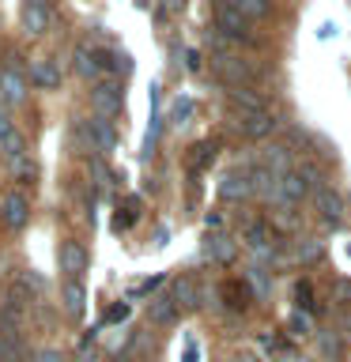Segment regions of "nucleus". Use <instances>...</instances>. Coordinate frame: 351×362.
Masks as SVG:
<instances>
[{
  "label": "nucleus",
  "mask_w": 351,
  "mask_h": 362,
  "mask_svg": "<svg viewBox=\"0 0 351 362\" xmlns=\"http://www.w3.org/2000/svg\"><path fill=\"white\" fill-rule=\"evenodd\" d=\"M91 102H95L98 117H117V113L125 110V90L121 83H113V79H106V83H95V90H91Z\"/></svg>",
  "instance_id": "nucleus-1"
},
{
  "label": "nucleus",
  "mask_w": 351,
  "mask_h": 362,
  "mask_svg": "<svg viewBox=\"0 0 351 362\" xmlns=\"http://www.w3.org/2000/svg\"><path fill=\"white\" fill-rule=\"evenodd\" d=\"M215 27H219L223 34H231V38H249V19L242 16V11H234L226 0H215Z\"/></svg>",
  "instance_id": "nucleus-2"
},
{
  "label": "nucleus",
  "mask_w": 351,
  "mask_h": 362,
  "mask_svg": "<svg viewBox=\"0 0 351 362\" xmlns=\"http://www.w3.org/2000/svg\"><path fill=\"white\" fill-rule=\"evenodd\" d=\"M238 129H242V136H249V140H265V136H272L280 129V121L272 117L268 110H257V113H242V117H238Z\"/></svg>",
  "instance_id": "nucleus-3"
},
{
  "label": "nucleus",
  "mask_w": 351,
  "mask_h": 362,
  "mask_svg": "<svg viewBox=\"0 0 351 362\" xmlns=\"http://www.w3.org/2000/svg\"><path fill=\"white\" fill-rule=\"evenodd\" d=\"M0 102H4V106L27 102V76H23L19 68H4V72H0Z\"/></svg>",
  "instance_id": "nucleus-4"
},
{
  "label": "nucleus",
  "mask_w": 351,
  "mask_h": 362,
  "mask_svg": "<svg viewBox=\"0 0 351 362\" xmlns=\"http://www.w3.org/2000/svg\"><path fill=\"white\" fill-rule=\"evenodd\" d=\"M0 219H4L11 230H23V226H27V219H30L27 197H23V192H8V197L0 200Z\"/></svg>",
  "instance_id": "nucleus-5"
},
{
  "label": "nucleus",
  "mask_w": 351,
  "mask_h": 362,
  "mask_svg": "<svg viewBox=\"0 0 351 362\" xmlns=\"http://www.w3.org/2000/svg\"><path fill=\"white\" fill-rule=\"evenodd\" d=\"M30 83L42 90H57L61 87V64L53 57H34L30 61Z\"/></svg>",
  "instance_id": "nucleus-6"
},
{
  "label": "nucleus",
  "mask_w": 351,
  "mask_h": 362,
  "mask_svg": "<svg viewBox=\"0 0 351 362\" xmlns=\"http://www.w3.org/2000/svg\"><path fill=\"white\" fill-rule=\"evenodd\" d=\"M84 132L91 136V144H95L98 151H113V147H117V129H113V121H106V117H87Z\"/></svg>",
  "instance_id": "nucleus-7"
},
{
  "label": "nucleus",
  "mask_w": 351,
  "mask_h": 362,
  "mask_svg": "<svg viewBox=\"0 0 351 362\" xmlns=\"http://www.w3.org/2000/svg\"><path fill=\"white\" fill-rule=\"evenodd\" d=\"M170 298H174V305H178V310H197V305H200L197 279H189V276H178L174 283H170Z\"/></svg>",
  "instance_id": "nucleus-8"
},
{
  "label": "nucleus",
  "mask_w": 351,
  "mask_h": 362,
  "mask_svg": "<svg viewBox=\"0 0 351 362\" xmlns=\"http://www.w3.org/2000/svg\"><path fill=\"white\" fill-rule=\"evenodd\" d=\"M313 204H317V211H321V219H325V223H333V226H336L340 219H344V200H340L333 189H325V185H321V189H313Z\"/></svg>",
  "instance_id": "nucleus-9"
},
{
  "label": "nucleus",
  "mask_w": 351,
  "mask_h": 362,
  "mask_svg": "<svg viewBox=\"0 0 351 362\" xmlns=\"http://www.w3.org/2000/svg\"><path fill=\"white\" fill-rule=\"evenodd\" d=\"M249 185H253V192H257V197H265L268 204H280V177L268 174L265 166L249 170Z\"/></svg>",
  "instance_id": "nucleus-10"
},
{
  "label": "nucleus",
  "mask_w": 351,
  "mask_h": 362,
  "mask_svg": "<svg viewBox=\"0 0 351 362\" xmlns=\"http://www.w3.org/2000/svg\"><path fill=\"white\" fill-rule=\"evenodd\" d=\"M260 166L268 170V174H276L283 177L291 170V151L283 144H272V147H260Z\"/></svg>",
  "instance_id": "nucleus-11"
},
{
  "label": "nucleus",
  "mask_w": 351,
  "mask_h": 362,
  "mask_svg": "<svg viewBox=\"0 0 351 362\" xmlns=\"http://www.w3.org/2000/svg\"><path fill=\"white\" fill-rule=\"evenodd\" d=\"M23 30L34 34V38L50 30V4H30L27 0V4H23Z\"/></svg>",
  "instance_id": "nucleus-12"
},
{
  "label": "nucleus",
  "mask_w": 351,
  "mask_h": 362,
  "mask_svg": "<svg viewBox=\"0 0 351 362\" xmlns=\"http://www.w3.org/2000/svg\"><path fill=\"white\" fill-rule=\"evenodd\" d=\"M87 268V253H84V245L79 242H64L61 245V272L68 279H79V272Z\"/></svg>",
  "instance_id": "nucleus-13"
},
{
  "label": "nucleus",
  "mask_w": 351,
  "mask_h": 362,
  "mask_svg": "<svg viewBox=\"0 0 351 362\" xmlns=\"http://www.w3.org/2000/svg\"><path fill=\"white\" fill-rule=\"evenodd\" d=\"M61 305H64L68 317H84V305H87L84 283H79V279H68L64 287H61Z\"/></svg>",
  "instance_id": "nucleus-14"
},
{
  "label": "nucleus",
  "mask_w": 351,
  "mask_h": 362,
  "mask_svg": "<svg viewBox=\"0 0 351 362\" xmlns=\"http://www.w3.org/2000/svg\"><path fill=\"white\" fill-rule=\"evenodd\" d=\"M306 192H310V185L302 181V174L287 170V174L280 177V204H291V208H294V204H299V200L306 197ZM280 204H276V208H280Z\"/></svg>",
  "instance_id": "nucleus-15"
},
{
  "label": "nucleus",
  "mask_w": 351,
  "mask_h": 362,
  "mask_svg": "<svg viewBox=\"0 0 351 362\" xmlns=\"http://www.w3.org/2000/svg\"><path fill=\"white\" fill-rule=\"evenodd\" d=\"M178 317V305L170 294H151V302H147V321L151 325H174Z\"/></svg>",
  "instance_id": "nucleus-16"
},
{
  "label": "nucleus",
  "mask_w": 351,
  "mask_h": 362,
  "mask_svg": "<svg viewBox=\"0 0 351 362\" xmlns=\"http://www.w3.org/2000/svg\"><path fill=\"white\" fill-rule=\"evenodd\" d=\"M219 197L223 200H249L253 197V185H249V174H226L223 181H219Z\"/></svg>",
  "instance_id": "nucleus-17"
},
{
  "label": "nucleus",
  "mask_w": 351,
  "mask_h": 362,
  "mask_svg": "<svg viewBox=\"0 0 351 362\" xmlns=\"http://www.w3.org/2000/svg\"><path fill=\"white\" fill-rule=\"evenodd\" d=\"M204 253H208L215 264H231L238 245H234V238H226V234H212L208 242H204Z\"/></svg>",
  "instance_id": "nucleus-18"
},
{
  "label": "nucleus",
  "mask_w": 351,
  "mask_h": 362,
  "mask_svg": "<svg viewBox=\"0 0 351 362\" xmlns=\"http://www.w3.org/2000/svg\"><path fill=\"white\" fill-rule=\"evenodd\" d=\"M212 61H215V72L226 76L234 87H242V79H249V72H253V68L246 61H238V57H212Z\"/></svg>",
  "instance_id": "nucleus-19"
},
{
  "label": "nucleus",
  "mask_w": 351,
  "mask_h": 362,
  "mask_svg": "<svg viewBox=\"0 0 351 362\" xmlns=\"http://www.w3.org/2000/svg\"><path fill=\"white\" fill-rule=\"evenodd\" d=\"M325 245L317 242V238H294L291 242V260H299V264H313V260H321Z\"/></svg>",
  "instance_id": "nucleus-20"
},
{
  "label": "nucleus",
  "mask_w": 351,
  "mask_h": 362,
  "mask_svg": "<svg viewBox=\"0 0 351 362\" xmlns=\"http://www.w3.org/2000/svg\"><path fill=\"white\" fill-rule=\"evenodd\" d=\"M72 64H76V72L84 76V79H98V76H102L98 53H95V49H87V45H79V49L72 53Z\"/></svg>",
  "instance_id": "nucleus-21"
},
{
  "label": "nucleus",
  "mask_w": 351,
  "mask_h": 362,
  "mask_svg": "<svg viewBox=\"0 0 351 362\" xmlns=\"http://www.w3.org/2000/svg\"><path fill=\"white\" fill-rule=\"evenodd\" d=\"M0 362H27V347H23L19 336L0 332Z\"/></svg>",
  "instance_id": "nucleus-22"
},
{
  "label": "nucleus",
  "mask_w": 351,
  "mask_h": 362,
  "mask_svg": "<svg viewBox=\"0 0 351 362\" xmlns=\"http://www.w3.org/2000/svg\"><path fill=\"white\" fill-rule=\"evenodd\" d=\"M231 102L242 113H257V110H265V102H260L253 90H246V87H231Z\"/></svg>",
  "instance_id": "nucleus-23"
},
{
  "label": "nucleus",
  "mask_w": 351,
  "mask_h": 362,
  "mask_svg": "<svg viewBox=\"0 0 351 362\" xmlns=\"http://www.w3.org/2000/svg\"><path fill=\"white\" fill-rule=\"evenodd\" d=\"M226 4H231L234 11H242L246 19H265L268 16V0H226Z\"/></svg>",
  "instance_id": "nucleus-24"
},
{
  "label": "nucleus",
  "mask_w": 351,
  "mask_h": 362,
  "mask_svg": "<svg viewBox=\"0 0 351 362\" xmlns=\"http://www.w3.org/2000/svg\"><path fill=\"white\" fill-rule=\"evenodd\" d=\"M246 279H249V283H253V291H257V298H268V291H272V276H268V272H265V268H260V264H253V268H249V272H246Z\"/></svg>",
  "instance_id": "nucleus-25"
},
{
  "label": "nucleus",
  "mask_w": 351,
  "mask_h": 362,
  "mask_svg": "<svg viewBox=\"0 0 351 362\" xmlns=\"http://www.w3.org/2000/svg\"><path fill=\"white\" fill-rule=\"evenodd\" d=\"M0 151H4L8 163H16V158H23V136H19V132L4 136V140H0Z\"/></svg>",
  "instance_id": "nucleus-26"
},
{
  "label": "nucleus",
  "mask_w": 351,
  "mask_h": 362,
  "mask_svg": "<svg viewBox=\"0 0 351 362\" xmlns=\"http://www.w3.org/2000/svg\"><path fill=\"white\" fill-rule=\"evenodd\" d=\"M317 347H321V355L325 358H340V351H344V344H340V336H328V332H321V336H317Z\"/></svg>",
  "instance_id": "nucleus-27"
},
{
  "label": "nucleus",
  "mask_w": 351,
  "mask_h": 362,
  "mask_svg": "<svg viewBox=\"0 0 351 362\" xmlns=\"http://www.w3.org/2000/svg\"><path fill=\"white\" fill-rule=\"evenodd\" d=\"M192 110H197V106H192L189 98H185V102H174V110H170V121H174V124H185V121L192 117Z\"/></svg>",
  "instance_id": "nucleus-28"
},
{
  "label": "nucleus",
  "mask_w": 351,
  "mask_h": 362,
  "mask_svg": "<svg viewBox=\"0 0 351 362\" xmlns=\"http://www.w3.org/2000/svg\"><path fill=\"white\" fill-rule=\"evenodd\" d=\"M291 332H294V336H310V332H313L310 313H294V317H291Z\"/></svg>",
  "instance_id": "nucleus-29"
},
{
  "label": "nucleus",
  "mask_w": 351,
  "mask_h": 362,
  "mask_svg": "<svg viewBox=\"0 0 351 362\" xmlns=\"http://www.w3.org/2000/svg\"><path fill=\"white\" fill-rule=\"evenodd\" d=\"M333 302L336 305H347L351 302V279H336L333 283Z\"/></svg>",
  "instance_id": "nucleus-30"
},
{
  "label": "nucleus",
  "mask_w": 351,
  "mask_h": 362,
  "mask_svg": "<svg viewBox=\"0 0 351 362\" xmlns=\"http://www.w3.org/2000/svg\"><path fill=\"white\" fill-rule=\"evenodd\" d=\"M110 64H113V72H121V76H129V72H132V57H129V53H121V49H117V53H110Z\"/></svg>",
  "instance_id": "nucleus-31"
},
{
  "label": "nucleus",
  "mask_w": 351,
  "mask_h": 362,
  "mask_svg": "<svg viewBox=\"0 0 351 362\" xmlns=\"http://www.w3.org/2000/svg\"><path fill=\"white\" fill-rule=\"evenodd\" d=\"M192 170H200L204 163H208V158H215V144H200V147H192Z\"/></svg>",
  "instance_id": "nucleus-32"
},
{
  "label": "nucleus",
  "mask_w": 351,
  "mask_h": 362,
  "mask_svg": "<svg viewBox=\"0 0 351 362\" xmlns=\"http://www.w3.org/2000/svg\"><path fill=\"white\" fill-rule=\"evenodd\" d=\"M294 302H299L302 310H313V291H310V283H299V287H294Z\"/></svg>",
  "instance_id": "nucleus-33"
},
{
  "label": "nucleus",
  "mask_w": 351,
  "mask_h": 362,
  "mask_svg": "<svg viewBox=\"0 0 351 362\" xmlns=\"http://www.w3.org/2000/svg\"><path fill=\"white\" fill-rule=\"evenodd\" d=\"M11 166H16V177H23V181L34 177V163H27V158H16Z\"/></svg>",
  "instance_id": "nucleus-34"
},
{
  "label": "nucleus",
  "mask_w": 351,
  "mask_h": 362,
  "mask_svg": "<svg viewBox=\"0 0 351 362\" xmlns=\"http://www.w3.org/2000/svg\"><path fill=\"white\" fill-rule=\"evenodd\" d=\"M129 317V302H121V305H113V310L106 313V321H125Z\"/></svg>",
  "instance_id": "nucleus-35"
},
{
  "label": "nucleus",
  "mask_w": 351,
  "mask_h": 362,
  "mask_svg": "<svg viewBox=\"0 0 351 362\" xmlns=\"http://www.w3.org/2000/svg\"><path fill=\"white\" fill-rule=\"evenodd\" d=\"M23 287H27V291H30V287H34V291H42V287H45V279H42V276H34V272H27V276H23Z\"/></svg>",
  "instance_id": "nucleus-36"
},
{
  "label": "nucleus",
  "mask_w": 351,
  "mask_h": 362,
  "mask_svg": "<svg viewBox=\"0 0 351 362\" xmlns=\"http://www.w3.org/2000/svg\"><path fill=\"white\" fill-rule=\"evenodd\" d=\"M185 68L189 72H200V53L197 49H185Z\"/></svg>",
  "instance_id": "nucleus-37"
},
{
  "label": "nucleus",
  "mask_w": 351,
  "mask_h": 362,
  "mask_svg": "<svg viewBox=\"0 0 351 362\" xmlns=\"http://www.w3.org/2000/svg\"><path fill=\"white\" fill-rule=\"evenodd\" d=\"M38 362H64V355H61V351H53V347H45L38 355Z\"/></svg>",
  "instance_id": "nucleus-38"
},
{
  "label": "nucleus",
  "mask_w": 351,
  "mask_h": 362,
  "mask_svg": "<svg viewBox=\"0 0 351 362\" xmlns=\"http://www.w3.org/2000/svg\"><path fill=\"white\" fill-rule=\"evenodd\" d=\"M11 132H16V129H11V117L0 110V140H4V136H11Z\"/></svg>",
  "instance_id": "nucleus-39"
},
{
  "label": "nucleus",
  "mask_w": 351,
  "mask_h": 362,
  "mask_svg": "<svg viewBox=\"0 0 351 362\" xmlns=\"http://www.w3.org/2000/svg\"><path fill=\"white\" fill-rule=\"evenodd\" d=\"M219 223H223V219H219L215 211H212V215H204V226H208V230H212V226H219Z\"/></svg>",
  "instance_id": "nucleus-40"
},
{
  "label": "nucleus",
  "mask_w": 351,
  "mask_h": 362,
  "mask_svg": "<svg viewBox=\"0 0 351 362\" xmlns=\"http://www.w3.org/2000/svg\"><path fill=\"white\" fill-rule=\"evenodd\" d=\"M76 362H98V358H95V351H87V347H84V351H79V358H76Z\"/></svg>",
  "instance_id": "nucleus-41"
},
{
  "label": "nucleus",
  "mask_w": 351,
  "mask_h": 362,
  "mask_svg": "<svg viewBox=\"0 0 351 362\" xmlns=\"http://www.w3.org/2000/svg\"><path fill=\"white\" fill-rule=\"evenodd\" d=\"M280 362H310V358H302V355H280Z\"/></svg>",
  "instance_id": "nucleus-42"
},
{
  "label": "nucleus",
  "mask_w": 351,
  "mask_h": 362,
  "mask_svg": "<svg viewBox=\"0 0 351 362\" xmlns=\"http://www.w3.org/2000/svg\"><path fill=\"white\" fill-rule=\"evenodd\" d=\"M234 362H260V358H257V355H238Z\"/></svg>",
  "instance_id": "nucleus-43"
},
{
  "label": "nucleus",
  "mask_w": 351,
  "mask_h": 362,
  "mask_svg": "<svg viewBox=\"0 0 351 362\" xmlns=\"http://www.w3.org/2000/svg\"><path fill=\"white\" fill-rule=\"evenodd\" d=\"M30 4H50V0H30Z\"/></svg>",
  "instance_id": "nucleus-44"
},
{
  "label": "nucleus",
  "mask_w": 351,
  "mask_h": 362,
  "mask_svg": "<svg viewBox=\"0 0 351 362\" xmlns=\"http://www.w3.org/2000/svg\"><path fill=\"white\" fill-rule=\"evenodd\" d=\"M347 339H351V321H347Z\"/></svg>",
  "instance_id": "nucleus-45"
},
{
  "label": "nucleus",
  "mask_w": 351,
  "mask_h": 362,
  "mask_svg": "<svg viewBox=\"0 0 351 362\" xmlns=\"http://www.w3.org/2000/svg\"><path fill=\"white\" fill-rule=\"evenodd\" d=\"M347 257H351V249H347Z\"/></svg>",
  "instance_id": "nucleus-46"
}]
</instances>
